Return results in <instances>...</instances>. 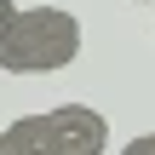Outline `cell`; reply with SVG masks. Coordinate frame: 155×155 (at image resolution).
<instances>
[{"instance_id":"obj_1","label":"cell","mask_w":155,"mask_h":155,"mask_svg":"<svg viewBox=\"0 0 155 155\" xmlns=\"http://www.w3.org/2000/svg\"><path fill=\"white\" fill-rule=\"evenodd\" d=\"M81 58V17L63 6H17L12 29L0 35L6 75H52Z\"/></svg>"},{"instance_id":"obj_5","label":"cell","mask_w":155,"mask_h":155,"mask_svg":"<svg viewBox=\"0 0 155 155\" xmlns=\"http://www.w3.org/2000/svg\"><path fill=\"white\" fill-rule=\"evenodd\" d=\"M0 150H6V132H0ZM6 155H12V150H6Z\"/></svg>"},{"instance_id":"obj_7","label":"cell","mask_w":155,"mask_h":155,"mask_svg":"<svg viewBox=\"0 0 155 155\" xmlns=\"http://www.w3.org/2000/svg\"><path fill=\"white\" fill-rule=\"evenodd\" d=\"M150 35H155V29H150Z\"/></svg>"},{"instance_id":"obj_6","label":"cell","mask_w":155,"mask_h":155,"mask_svg":"<svg viewBox=\"0 0 155 155\" xmlns=\"http://www.w3.org/2000/svg\"><path fill=\"white\" fill-rule=\"evenodd\" d=\"M132 6H150V0H132Z\"/></svg>"},{"instance_id":"obj_3","label":"cell","mask_w":155,"mask_h":155,"mask_svg":"<svg viewBox=\"0 0 155 155\" xmlns=\"http://www.w3.org/2000/svg\"><path fill=\"white\" fill-rule=\"evenodd\" d=\"M127 155H155V132H144V138H132V144H127Z\"/></svg>"},{"instance_id":"obj_2","label":"cell","mask_w":155,"mask_h":155,"mask_svg":"<svg viewBox=\"0 0 155 155\" xmlns=\"http://www.w3.org/2000/svg\"><path fill=\"white\" fill-rule=\"evenodd\" d=\"M12 155H98L109 150V121L92 104H58L46 115H23L6 127Z\"/></svg>"},{"instance_id":"obj_4","label":"cell","mask_w":155,"mask_h":155,"mask_svg":"<svg viewBox=\"0 0 155 155\" xmlns=\"http://www.w3.org/2000/svg\"><path fill=\"white\" fill-rule=\"evenodd\" d=\"M12 17H17V6H12V0H0V35L12 29Z\"/></svg>"}]
</instances>
